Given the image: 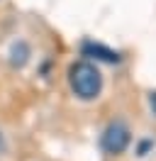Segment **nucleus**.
<instances>
[{"mask_svg":"<svg viewBox=\"0 0 156 161\" xmlns=\"http://www.w3.org/2000/svg\"><path fill=\"white\" fill-rule=\"evenodd\" d=\"M149 108H151V112L156 115V91L149 93Z\"/></svg>","mask_w":156,"mask_h":161,"instance_id":"5","label":"nucleus"},{"mask_svg":"<svg viewBox=\"0 0 156 161\" xmlns=\"http://www.w3.org/2000/svg\"><path fill=\"white\" fill-rule=\"evenodd\" d=\"M81 54H83V56H90V59H98V61H107V64H117V61L122 59L120 51L110 49V47L100 44V42H93V39H86L81 44Z\"/></svg>","mask_w":156,"mask_h":161,"instance_id":"3","label":"nucleus"},{"mask_svg":"<svg viewBox=\"0 0 156 161\" xmlns=\"http://www.w3.org/2000/svg\"><path fill=\"white\" fill-rule=\"evenodd\" d=\"M68 86L78 100H95L103 91V73L88 59L73 61L68 66Z\"/></svg>","mask_w":156,"mask_h":161,"instance_id":"1","label":"nucleus"},{"mask_svg":"<svg viewBox=\"0 0 156 161\" xmlns=\"http://www.w3.org/2000/svg\"><path fill=\"white\" fill-rule=\"evenodd\" d=\"M29 61V47H27V42H15L12 47H10V64L12 66H17V69H22L25 64Z\"/></svg>","mask_w":156,"mask_h":161,"instance_id":"4","label":"nucleus"},{"mask_svg":"<svg viewBox=\"0 0 156 161\" xmlns=\"http://www.w3.org/2000/svg\"><path fill=\"white\" fill-rule=\"evenodd\" d=\"M5 151V139H3V132H0V154Z\"/></svg>","mask_w":156,"mask_h":161,"instance_id":"6","label":"nucleus"},{"mask_svg":"<svg viewBox=\"0 0 156 161\" xmlns=\"http://www.w3.org/2000/svg\"><path fill=\"white\" fill-rule=\"evenodd\" d=\"M129 144H132V132H129V127H127L122 120L110 122L105 127V132H103V137H100V147H103L107 154H112V156L125 154Z\"/></svg>","mask_w":156,"mask_h":161,"instance_id":"2","label":"nucleus"}]
</instances>
